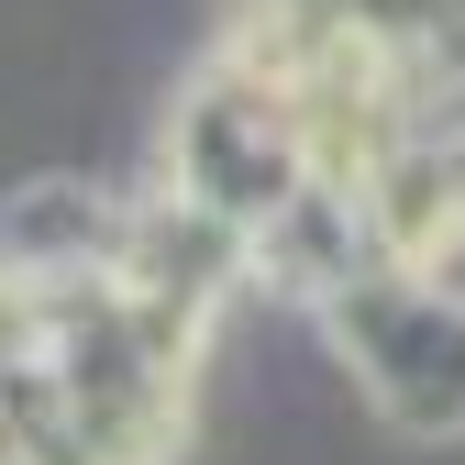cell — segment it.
Segmentation results:
<instances>
[{"instance_id":"cell-1","label":"cell","mask_w":465,"mask_h":465,"mask_svg":"<svg viewBox=\"0 0 465 465\" xmlns=\"http://www.w3.org/2000/svg\"><path fill=\"white\" fill-rule=\"evenodd\" d=\"M111 255H123V189L78 178V166H45V178L0 189V277L45 288V277H89Z\"/></svg>"}]
</instances>
